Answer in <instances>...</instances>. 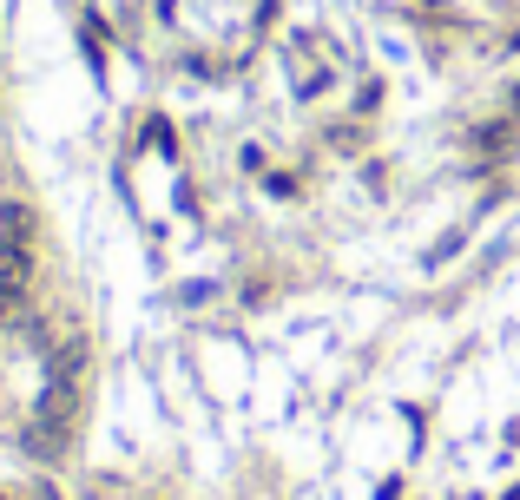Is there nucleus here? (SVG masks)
<instances>
[{"mask_svg":"<svg viewBox=\"0 0 520 500\" xmlns=\"http://www.w3.org/2000/svg\"><path fill=\"white\" fill-rule=\"evenodd\" d=\"M33 231H40V218H33V204H20V198H7V204H0V244L33 250Z\"/></svg>","mask_w":520,"mask_h":500,"instance_id":"obj_1","label":"nucleus"},{"mask_svg":"<svg viewBox=\"0 0 520 500\" xmlns=\"http://www.w3.org/2000/svg\"><path fill=\"white\" fill-rule=\"evenodd\" d=\"M507 47H520V33H514V40H507Z\"/></svg>","mask_w":520,"mask_h":500,"instance_id":"obj_5","label":"nucleus"},{"mask_svg":"<svg viewBox=\"0 0 520 500\" xmlns=\"http://www.w3.org/2000/svg\"><path fill=\"white\" fill-rule=\"evenodd\" d=\"M514 112H520V93H514Z\"/></svg>","mask_w":520,"mask_h":500,"instance_id":"obj_6","label":"nucleus"},{"mask_svg":"<svg viewBox=\"0 0 520 500\" xmlns=\"http://www.w3.org/2000/svg\"><path fill=\"white\" fill-rule=\"evenodd\" d=\"M474 152H481V158H494V165H501V158L514 152V125H481V132H474Z\"/></svg>","mask_w":520,"mask_h":500,"instance_id":"obj_2","label":"nucleus"},{"mask_svg":"<svg viewBox=\"0 0 520 500\" xmlns=\"http://www.w3.org/2000/svg\"><path fill=\"white\" fill-rule=\"evenodd\" d=\"M27 277H33V250L0 244V283H14V290H27Z\"/></svg>","mask_w":520,"mask_h":500,"instance_id":"obj_3","label":"nucleus"},{"mask_svg":"<svg viewBox=\"0 0 520 500\" xmlns=\"http://www.w3.org/2000/svg\"><path fill=\"white\" fill-rule=\"evenodd\" d=\"M14 316H20V290L14 283H0V323H14Z\"/></svg>","mask_w":520,"mask_h":500,"instance_id":"obj_4","label":"nucleus"}]
</instances>
